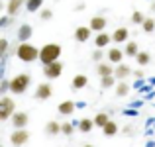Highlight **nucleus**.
I'll use <instances>...</instances> for the list:
<instances>
[{
  "mask_svg": "<svg viewBox=\"0 0 155 147\" xmlns=\"http://www.w3.org/2000/svg\"><path fill=\"white\" fill-rule=\"evenodd\" d=\"M16 55L24 63H34V61H39V47H35L34 43H28V41L20 43L16 47Z\"/></svg>",
  "mask_w": 155,
  "mask_h": 147,
  "instance_id": "nucleus-1",
  "label": "nucleus"
},
{
  "mask_svg": "<svg viewBox=\"0 0 155 147\" xmlns=\"http://www.w3.org/2000/svg\"><path fill=\"white\" fill-rule=\"evenodd\" d=\"M61 51H63V49H61L59 43H45L43 47H39V61H41L43 65L55 63V61H59Z\"/></svg>",
  "mask_w": 155,
  "mask_h": 147,
  "instance_id": "nucleus-2",
  "label": "nucleus"
},
{
  "mask_svg": "<svg viewBox=\"0 0 155 147\" xmlns=\"http://www.w3.org/2000/svg\"><path fill=\"white\" fill-rule=\"evenodd\" d=\"M31 83V77L28 75V73H20V75L12 77L10 79V92H14V94H24V92L28 90V87H30Z\"/></svg>",
  "mask_w": 155,
  "mask_h": 147,
  "instance_id": "nucleus-3",
  "label": "nucleus"
},
{
  "mask_svg": "<svg viewBox=\"0 0 155 147\" xmlns=\"http://www.w3.org/2000/svg\"><path fill=\"white\" fill-rule=\"evenodd\" d=\"M14 114H16L14 100H12L10 96H2V100H0V120L6 122V120H10Z\"/></svg>",
  "mask_w": 155,
  "mask_h": 147,
  "instance_id": "nucleus-4",
  "label": "nucleus"
},
{
  "mask_svg": "<svg viewBox=\"0 0 155 147\" xmlns=\"http://www.w3.org/2000/svg\"><path fill=\"white\" fill-rule=\"evenodd\" d=\"M61 73H63V63H61V61H55V63H49V65H43V77H45L47 80L59 79Z\"/></svg>",
  "mask_w": 155,
  "mask_h": 147,
  "instance_id": "nucleus-5",
  "label": "nucleus"
},
{
  "mask_svg": "<svg viewBox=\"0 0 155 147\" xmlns=\"http://www.w3.org/2000/svg\"><path fill=\"white\" fill-rule=\"evenodd\" d=\"M28 139H30V133L26 132V129H14V133L10 136V143L14 147H22L28 143Z\"/></svg>",
  "mask_w": 155,
  "mask_h": 147,
  "instance_id": "nucleus-6",
  "label": "nucleus"
},
{
  "mask_svg": "<svg viewBox=\"0 0 155 147\" xmlns=\"http://www.w3.org/2000/svg\"><path fill=\"white\" fill-rule=\"evenodd\" d=\"M10 120H12V124H14V129H26V126L30 124L28 112H16Z\"/></svg>",
  "mask_w": 155,
  "mask_h": 147,
  "instance_id": "nucleus-7",
  "label": "nucleus"
},
{
  "mask_svg": "<svg viewBox=\"0 0 155 147\" xmlns=\"http://www.w3.org/2000/svg\"><path fill=\"white\" fill-rule=\"evenodd\" d=\"M91 35H92V30L88 26H79L75 30V39L79 43H87L88 39H91Z\"/></svg>",
  "mask_w": 155,
  "mask_h": 147,
  "instance_id": "nucleus-8",
  "label": "nucleus"
},
{
  "mask_svg": "<svg viewBox=\"0 0 155 147\" xmlns=\"http://www.w3.org/2000/svg\"><path fill=\"white\" fill-rule=\"evenodd\" d=\"M51 94H53V88L49 83L38 84V90H35V98L38 100H47V98H51Z\"/></svg>",
  "mask_w": 155,
  "mask_h": 147,
  "instance_id": "nucleus-9",
  "label": "nucleus"
},
{
  "mask_svg": "<svg viewBox=\"0 0 155 147\" xmlns=\"http://www.w3.org/2000/svg\"><path fill=\"white\" fill-rule=\"evenodd\" d=\"M124 55H126V53L122 51V49H118V47H110L108 53H106V57H108V63H112V65H120L122 59H124Z\"/></svg>",
  "mask_w": 155,
  "mask_h": 147,
  "instance_id": "nucleus-10",
  "label": "nucleus"
},
{
  "mask_svg": "<svg viewBox=\"0 0 155 147\" xmlns=\"http://www.w3.org/2000/svg\"><path fill=\"white\" fill-rule=\"evenodd\" d=\"M128 38H130L128 28H116L114 34H112V41L114 43H128Z\"/></svg>",
  "mask_w": 155,
  "mask_h": 147,
  "instance_id": "nucleus-11",
  "label": "nucleus"
},
{
  "mask_svg": "<svg viewBox=\"0 0 155 147\" xmlns=\"http://www.w3.org/2000/svg\"><path fill=\"white\" fill-rule=\"evenodd\" d=\"M88 28H91L92 31H98V34H100V31H104V28H106V18H104V16H92Z\"/></svg>",
  "mask_w": 155,
  "mask_h": 147,
  "instance_id": "nucleus-12",
  "label": "nucleus"
},
{
  "mask_svg": "<svg viewBox=\"0 0 155 147\" xmlns=\"http://www.w3.org/2000/svg\"><path fill=\"white\" fill-rule=\"evenodd\" d=\"M130 75H134V71H132V69H130L126 63L116 65V69H114V77H116L118 80H124L126 77H130Z\"/></svg>",
  "mask_w": 155,
  "mask_h": 147,
  "instance_id": "nucleus-13",
  "label": "nucleus"
},
{
  "mask_svg": "<svg viewBox=\"0 0 155 147\" xmlns=\"http://www.w3.org/2000/svg\"><path fill=\"white\" fill-rule=\"evenodd\" d=\"M75 108H77V104L73 100H65V102H61V104L57 106V112H59L61 116H71V114L75 112Z\"/></svg>",
  "mask_w": 155,
  "mask_h": 147,
  "instance_id": "nucleus-14",
  "label": "nucleus"
},
{
  "mask_svg": "<svg viewBox=\"0 0 155 147\" xmlns=\"http://www.w3.org/2000/svg\"><path fill=\"white\" fill-rule=\"evenodd\" d=\"M110 41H112V35L106 34V31H100V34L94 38V45H96V49H104V47H108V43H110Z\"/></svg>",
  "mask_w": 155,
  "mask_h": 147,
  "instance_id": "nucleus-15",
  "label": "nucleus"
},
{
  "mask_svg": "<svg viewBox=\"0 0 155 147\" xmlns=\"http://www.w3.org/2000/svg\"><path fill=\"white\" fill-rule=\"evenodd\" d=\"M22 4H26V0H8L6 4V14L8 16H16L22 8Z\"/></svg>",
  "mask_w": 155,
  "mask_h": 147,
  "instance_id": "nucleus-16",
  "label": "nucleus"
},
{
  "mask_svg": "<svg viewBox=\"0 0 155 147\" xmlns=\"http://www.w3.org/2000/svg\"><path fill=\"white\" fill-rule=\"evenodd\" d=\"M77 128H79L81 133H88V132H92V128H94V120H91V118H83V120L77 122Z\"/></svg>",
  "mask_w": 155,
  "mask_h": 147,
  "instance_id": "nucleus-17",
  "label": "nucleus"
},
{
  "mask_svg": "<svg viewBox=\"0 0 155 147\" xmlns=\"http://www.w3.org/2000/svg\"><path fill=\"white\" fill-rule=\"evenodd\" d=\"M87 84H88L87 75H75V77H73V80H71L73 90H81V88H84Z\"/></svg>",
  "mask_w": 155,
  "mask_h": 147,
  "instance_id": "nucleus-18",
  "label": "nucleus"
},
{
  "mask_svg": "<svg viewBox=\"0 0 155 147\" xmlns=\"http://www.w3.org/2000/svg\"><path fill=\"white\" fill-rule=\"evenodd\" d=\"M114 69H116V67H112V63H98V67H96V73H98L100 79H102V77L114 75Z\"/></svg>",
  "mask_w": 155,
  "mask_h": 147,
  "instance_id": "nucleus-19",
  "label": "nucleus"
},
{
  "mask_svg": "<svg viewBox=\"0 0 155 147\" xmlns=\"http://www.w3.org/2000/svg\"><path fill=\"white\" fill-rule=\"evenodd\" d=\"M124 53H126V57H134V59H136L137 53H140V45H137L136 41H128V43H126Z\"/></svg>",
  "mask_w": 155,
  "mask_h": 147,
  "instance_id": "nucleus-20",
  "label": "nucleus"
},
{
  "mask_svg": "<svg viewBox=\"0 0 155 147\" xmlns=\"http://www.w3.org/2000/svg\"><path fill=\"white\" fill-rule=\"evenodd\" d=\"M31 38V26H28V24H24L22 28H20V31H18V39L22 43H26L28 39Z\"/></svg>",
  "mask_w": 155,
  "mask_h": 147,
  "instance_id": "nucleus-21",
  "label": "nucleus"
},
{
  "mask_svg": "<svg viewBox=\"0 0 155 147\" xmlns=\"http://www.w3.org/2000/svg\"><path fill=\"white\" fill-rule=\"evenodd\" d=\"M45 133H47V136H57V133H61V124H59V122H55V120L47 122Z\"/></svg>",
  "mask_w": 155,
  "mask_h": 147,
  "instance_id": "nucleus-22",
  "label": "nucleus"
},
{
  "mask_svg": "<svg viewBox=\"0 0 155 147\" xmlns=\"http://www.w3.org/2000/svg\"><path fill=\"white\" fill-rule=\"evenodd\" d=\"M102 133H104L106 137H112V136H116V133H118V124H116V122H112V120H110L108 124H106L104 128H102Z\"/></svg>",
  "mask_w": 155,
  "mask_h": 147,
  "instance_id": "nucleus-23",
  "label": "nucleus"
},
{
  "mask_svg": "<svg viewBox=\"0 0 155 147\" xmlns=\"http://www.w3.org/2000/svg\"><path fill=\"white\" fill-rule=\"evenodd\" d=\"M108 122H110V116L106 112H100V114H96V116H94V126H96V128H100V129H102Z\"/></svg>",
  "mask_w": 155,
  "mask_h": 147,
  "instance_id": "nucleus-24",
  "label": "nucleus"
},
{
  "mask_svg": "<svg viewBox=\"0 0 155 147\" xmlns=\"http://www.w3.org/2000/svg\"><path fill=\"white\" fill-rule=\"evenodd\" d=\"M136 61H137L140 67H145V65L151 61V55H149L147 51H140V53H137V57H136Z\"/></svg>",
  "mask_w": 155,
  "mask_h": 147,
  "instance_id": "nucleus-25",
  "label": "nucleus"
},
{
  "mask_svg": "<svg viewBox=\"0 0 155 147\" xmlns=\"http://www.w3.org/2000/svg\"><path fill=\"white\" fill-rule=\"evenodd\" d=\"M43 0H26V10L28 12H38L41 8Z\"/></svg>",
  "mask_w": 155,
  "mask_h": 147,
  "instance_id": "nucleus-26",
  "label": "nucleus"
},
{
  "mask_svg": "<svg viewBox=\"0 0 155 147\" xmlns=\"http://www.w3.org/2000/svg\"><path fill=\"white\" fill-rule=\"evenodd\" d=\"M141 30H143L145 34H153L155 31V20L153 18H145V22L141 24Z\"/></svg>",
  "mask_w": 155,
  "mask_h": 147,
  "instance_id": "nucleus-27",
  "label": "nucleus"
},
{
  "mask_svg": "<svg viewBox=\"0 0 155 147\" xmlns=\"http://www.w3.org/2000/svg\"><path fill=\"white\" fill-rule=\"evenodd\" d=\"M114 84H116V77H114V75L102 77V79H100V87H102V88H112Z\"/></svg>",
  "mask_w": 155,
  "mask_h": 147,
  "instance_id": "nucleus-28",
  "label": "nucleus"
},
{
  "mask_svg": "<svg viewBox=\"0 0 155 147\" xmlns=\"http://www.w3.org/2000/svg\"><path fill=\"white\" fill-rule=\"evenodd\" d=\"M73 132H75V126H73L71 122H63V124H61V133H63V136H73Z\"/></svg>",
  "mask_w": 155,
  "mask_h": 147,
  "instance_id": "nucleus-29",
  "label": "nucleus"
},
{
  "mask_svg": "<svg viewBox=\"0 0 155 147\" xmlns=\"http://www.w3.org/2000/svg\"><path fill=\"white\" fill-rule=\"evenodd\" d=\"M132 22H134V24H137V26H141V24L145 22V16L141 14V12H137V10H136V12L132 14Z\"/></svg>",
  "mask_w": 155,
  "mask_h": 147,
  "instance_id": "nucleus-30",
  "label": "nucleus"
},
{
  "mask_svg": "<svg viewBox=\"0 0 155 147\" xmlns=\"http://www.w3.org/2000/svg\"><path fill=\"white\" fill-rule=\"evenodd\" d=\"M128 92H130V87H128L126 83H120V84L116 87V94H118V96H126Z\"/></svg>",
  "mask_w": 155,
  "mask_h": 147,
  "instance_id": "nucleus-31",
  "label": "nucleus"
},
{
  "mask_svg": "<svg viewBox=\"0 0 155 147\" xmlns=\"http://www.w3.org/2000/svg\"><path fill=\"white\" fill-rule=\"evenodd\" d=\"M102 57H104L102 49H94V51H92V59H94V61H102Z\"/></svg>",
  "mask_w": 155,
  "mask_h": 147,
  "instance_id": "nucleus-32",
  "label": "nucleus"
},
{
  "mask_svg": "<svg viewBox=\"0 0 155 147\" xmlns=\"http://www.w3.org/2000/svg\"><path fill=\"white\" fill-rule=\"evenodd\" d=\"M39 16H41V20H51V18H53V12H51V10H43Z\"/></svg>",
  "mask_w": 155,
  "mask_h": 147,
  "instance_id": "nucleus-33",
  "label": "nucleus"
},
{
  "mask_svg": "<svg viewBox=\"0 0 155 147\" xmlns=\"http://www.w3.org/2000/svg\"><path fill=\"white\" fill-rule=\"evenodd\" d=\"M8 49V41L6 39H0V53H4Z\"/></svg>",
  "mask_w": 155,
  "mask_h": 147,
  "instance_id": "nucleus-34",
  "label": "nucleus"
},
{
  "mask_svg": "<svg viewBox=\"0 0 155 147\" xmlns=\"http://www.w3.org/2000/svg\"><path fill=\"white\" fill-rule=\"evenodd\" d=\"M141 75H143V71H141V69H137V71H134V77H137V79H140Z\"/></svg>",
  "mask_w": 155,
  "mask_h": 147,
  "instance_id": "nucleus-35",
  "label": "nucleus"
},
{
  "mask_svg": "<svg viewBox=\"0 0 155 147\" xmlns=\"http://www.w3.org/2000/svg\"><path fill=\"white\" fill-rule=\"evenodd\" d=\"M151 10H155V2H151Z\"/></svg>",
  "mask_w": 155,
  "mask_h": 147,
  "instance_id": "nucleus-36",
  "label": "nucleus"
},
{
  "mask_svg": "<svg viewBox=\"0 0 155 147\" xmlns=\"http://www.w3.org/2000/svg\"><path fill=\"white\" fill-rule=\"evenodd\" d=\"M83 147H94V145H83Z\"/></svg>",
  "mask_w": 155,
  "mask_h": 147,
  "instance_id": "nucleus-37",
  "label": "nucleus"
}]
</instances>
